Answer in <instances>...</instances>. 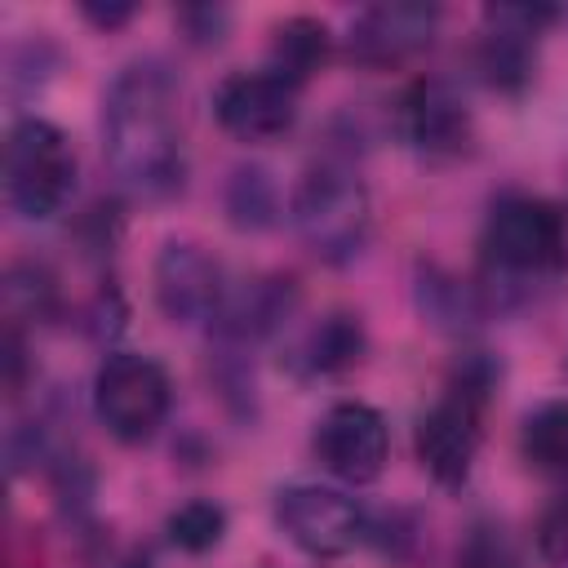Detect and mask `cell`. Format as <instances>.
I'll return each instance as SVG.
<instances>
[{
    "mask_svg": "<svg viewBox=\"0 0 568 568\" xmlns=\"http://www.w3.org/2000/svg\"><path fill=\"white\" fill-rule=\"evenodd\" d=\"M395 133L422 160H457L470 151L475 120L448 80L417 75L395 102Z\"/></svg>",
    "mask_w": 568,
    "mask_h": 568,
    "instance_id": "cell-8",
    "label": "cell"
},
{
    "mask_svg": "<svg viewBox=\"0 0 568 568\" xmlns=\"http://www.w3.org/2000/svg\"><path fill=\"white\" fill-rule=\"evenodd\" d=\"M288 217H293L302 244L320 262H328V266L355 262L364 253L368 226H373L368 186H364L359 169L333 151L311 160L288 195Z\"/></svg>",
    "mask_w": 568,
    "mask_h": 568,
    "instance_id": "cell-3",
    "label": "cell"
},
{
    "mask_svg": "<svg viewBox=\"0 0 568 568\" xmlns=\"http://www.w3.org/2000/svg\"><path fill=\"white\" fill-rule=\"evenodd\" d=\"M178 22H182L186 40L217 44L222 31H226V9H217V4H186V9H178Z\"/></svg>",
    "mask_w": 568,
    "mask_h": 568,
    "instance_id": "cell-24",
    "label": "cell"
},
{
    "mask_svg": "<svg viewBox=\"0 0 568 568\" xmlns=\"http://www.w3.org/2000/svg\"><path fill=\"white\" fill-rule=\"evenodd\" d=\"M297 306V284L288 275H262L248 280L240 288H231L222 315L213 320V333L226 351L244 355L248 346H257L262 337H271Z\"/></svg>",
    "mask_w": 568,
    "mask_h": 568,
    "instance_id": "cell-14",
    "label": "cell"
},
{
    "mask_svg": "<svg viewBox=\"0 0 568 568\" xmlns=\"http://www.w3.org/2000/svg\"><path fill=\"white\" fill-rule=\"evenodd\" d=\"M417 297H422V311L444 324V328H462L466 320H475L484 311V297L475 288H462L457 280L439 275V271H426L422 284H417Z\"/></svg>",
    "mask_w": 568,
    "mask_h": 568,
    "instance_id": "cell-21",
    "label": "cell"
},
{
    "mask_svg": "<svg viewBox=\"0 0 568 568\" xmlns=\"http://www.w3.org/2000/svg\"><path fill=\"white\" fill-rule=\"evenodd\" d=\"M559 22V9H541V4H493L484 9V36L475 49V62L484 71V80L501 93H519L532 80V53H537V36Z\"/></svg>",
    "mask_w": 568,
    "mask_h": 568,
    "instance_id": "cell-12",
    "label": "cell"
},
{
    "mask_svg": "<svg viewBox=\"0 0 568 568\" xmlns=\"http://www.w3.org/2000/svg\"><path fill=\"white\" fill-rule=\"evenodd\" d=\"M439 4H422V0H382L355 13L346 49L355 62L364 67H395L408 62L413 53H422L435 31H439Z\"/></svg>",
    "mask_w": 568,
    "mask_h": 568,
    "instance_id": "cell-13",
    "label": "cell"
},
{
    "mask_svg": "<svg viewBox=\"0 0 568 568\" xmlns=\"http://www.w3.org/2000/svg\"><path fill=\"white\" fill-rule=\"evenodd\" d=\"M484 284L501 297H524L532 284L555 280L568 266V217L541 195H501L488 209L479 235Z\"/></svg>",
    "mask_w": 568,
    "mask_h": 568,
    "instance_id": "cell-2",
    "label": "cell"
},
{
    "mask_svg": "<svg viewBox=\"0 0 568 568\" xmlns=\"http://www.w3.org/2000/svg\"><path fill=\"white\" fill-rule=\"evenodd\" d=\"M311 448H315V457L328 475H337L346 484H373L386 470L390 430H386V417L373 404L342 399L315 422Z\"/></svg>",
    "mask_w": 568,
    "mask_h": 568,
    "instance_id": "cell-11",
    "label": "cell"
},
{
    "mask_svg": "<svg viewBox=\"0 0 568 568\" xmlns=\"http://www.w3.org/2000/svg\"><path fill=\"white\" fill-rule=\"evenodd\" d=\"M297 93L302 89L271 67L231 71L213 89V115L240 142H275L297 120Z\"/></svg>",
    "mask_w": 568,
    "mask_h": 568,
    "instance_id": "cell-9",
    "label": "cell"
},
{
    "mask_svg": "<svg viewBox=\"0 0 568 568\" xmlns=\"http://www.w3.org/2000/svg\"><path fill=\"white\" fill-rule=\"evenodd\" d=\"M155 306L169 324L195 328V324H213L231 297L226 275L217 266L213 253H204L191 240H169L155 257Z\"/></svg>",
    "mask_w": 568,
    "mask_h": 568,
    "instance_id": "cell-10",
    "label": "cell"
},
{
    "mask_svg": "<svg viewBox=\"0 0 568 568\" xmlns=\"http://www.w3.org/2000/svg\"><path fill=\"white\" fill-rule=\"evenodd\" d=\"M164 532H169V541H173L178 550L204 555V550H213V546L226 537V510H222L217 501H204V497L182 501V506L164 519Z\"/></svg>",
    "mask_w": 568,
    "mask_h": 568,
    "instance_id": "cell-20",
    "label": "cell"
},
{
    "mask_svg": "<svg viewBox=\"0 0 568 568\" xmlns=\"http://www.w3.org/2000/svg\"><path fill=\"white\" fill-rule=\"evenodd\" d=\"M359 355H364V324L351 311H333L297 333V342L284 351V364L297 377L315 382V377H337L355 368Z\"/></svg>",
    "mask_w": 568,
    "mask_h": 568,
    "instance_id": "cell-15",
    "label": "cell"
},
{
    "mask_svg": "<svg viewBox=\"0 0 568 568\" xmlns=\"http://www.w3.org/2000/svg\"><path fill=\"white\" fill-rule=\"evenodd\" d=\"M58 315V280L40 262H13L4 275V328L44 324Z\"/></svg>",
    "mask_w": 568,
    "mask_h": 568,
    "instance_id": "cell-18",
    "label": "cell"
},
{
    "mask_svg": "<svg viewBox=\"0 0 568 568\" xmlns=\"http://www.w3.org/2000/svg\"><path fill=\"white\" fill-rule=\"evenodd\" d=\"M75 191V151L67 133L40 115H27L4 138V204L22 222H49Z\"/></svg>",
    "mask_w": 568,
    "mask_h": 568,
    "instance_id": "cell-5",
    "label": "cell"
},
{
    "mask_svg": "<svg viewBox=\"0 0 568 568\" xmlns=\"http://www.w3.org/2000/svg\"><path fill=\"white\" fill-rule=\"evenodd\" d=\"M133 568H138V564H133Z\"/></svg>",
    "mask_w": 568,
    "mask_h": 568,
    "instance_id": "cell-26",
    "label": "cell"
},
{
    "mask_svg": "<svg viewBox=\"0 0 568 568\" xmlns=\"http://www.w3.org/2000/svg\"><path fill=\"white\" fill-rule=\"evenodd\" d=\"M173 408V382L142 351H111L93 373V413L120 444H146Z\"/></svg>",
    "mask_w": 568,
    "mask_h": 568,
    "instance_id": "cell-6",
    "label": "cell"
},
{
    "mask_svg": "<svg viewBox=\"0 0 568 568\" xmlns=\"http://www.w3.org/2000/svg\"><path fill=\"white\" fill-rule=\"evenodd\" d=\"M275 524L311 559H342L368 532V519H364L359 501L346 497L342 488H328V484H288V488H280L275 493Z\"/></svg>",
    "mask_w": 568,
    "mask_h": 568,
    "instance_id": "cell-7",
    "label": "cell"
},
{
    "mask_svg": "<svg viewBox=\"0 0 568 568\" xmlns=\"http://www.w3.org/2000/svg\"><path fill=\"white\" fill-rule=\"evenodd\" d=\"M80 13H84L93 27L111 31V27H120V22L133 18V4H80Z\"/></svg>",
    "mask_w": 568,
    "mask_h": 568,
    "instance_id": "cell-25",
    "label": "cell"
},
{
    "mask_svg": "<svg viewBox=\"0 0 568 568\" xmlns=\"http://www.w3.org/2000/svg\"><path fill=\"white\" fill-rule=\"evenodd\" d=\"M102 146L111 173L142 200H169L186 182L178 80L160 58L115 71L102 93Z\"/></svg>",
    "mask_w": 568,
    "mask_h": 568,
    "instance_id": "cell-1",
    "label": "cell"
},
{
    "mask_svg": "<svg viewBox=\"0 0 568 568\" xmlns=\"http://www.w3.org/2000/svg\"><path fill=\"white\" fill-rule=\"evenodd\" d=\"M537 555H541V564H550V568H568V493L555 497V501L541 510V524H537Z\"/></svg>",
    "mask_w": 568,
    "mask_h": 568,
    "instance_id": "cell-23",
    "label": "cell"
},
{
    "mask_svg": "<svg viewBox=\"0 0 568 568\" xmlns=\"http://www.w3.org/2000/svg\"><path fill=\"white\" fill-rule=\"evenodd\" d=\"M493 390V364L484 355H470L444 395L417 417V462L439 488H462L470 479L479 439H484V408Z\"/></svg>",
    "mask_w": 568,
    "mask_h": 568,
    "instance_id": "cell-4",
    "label": "cell"
},
{
    "mask_svg": "<svg viewBox=\"0 0 568 568\" xmlns=\"http://www.w3.org/2000/svg\"><path fill=\"white\" fill-rule=\"evenodd\" d=\"M226 217L240 231H266V226H275V217H280V191H275V182H271L266 169L244 164V169L231 173V182H226Z\"/></svg>",
    "mask_w": 568,
    "mask_h": 568,
    "instance_id": "cell-19",
    "label": "cell"
},
{
    "mask_svg": "<svg viewBox=\"0 0 568 568\" xmlns=\"http://www.w3.org/2000/svg\"><path fill=\"white\" fill-rule=\"evenodd\" d=\"M457 568H519V555L497 524H475L457 546Z\"/></svg>",
    "mask_w": 568,
    "mask_h": 568,
    "instance_id": "cell-22",
    "label": "cell"
},
{
    "mask_svg": "<svg viewBox=\"0 0 568 568\" xmlns=\"http://www.w3.org/2000/svg\"><path fill=\"white\" fill-rule=\"evenodd\" d=\"M519 453L532 470L550 479H568V399H546L524 417Z\"/></svg>",
    "mask_w": 568,
    "mask_h": 568,
    "instance_id": "cell-17",
    "label": "cell"
},
{
    "mask_svg": "<svg viewBox=\"0 0 568 568\" xmlns=\"http://www.w3.org/2000/svg\"><path fill=\"white\" fill-rule=\"evenodd\" d=\"M328 53H333V36L320 18H288L271 31V71H280L297 89L328 62Z\"/></svg>",
    "mask_w": 568,
    "mask_h": 568,
    "instance_id": "cell-16",
    "label": "cell"
}]
</instances>
